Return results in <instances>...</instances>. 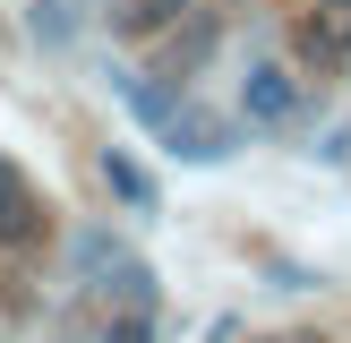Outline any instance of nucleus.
<instances>
[{
    "label": "nucleus",
    "instance_id": "3",
    "mask_svg": "<svg viewBox=\"0 0 351 343\" xmlns=\"http://www.w3.org/2000/svg\"><path fill=\"white\" fill-rule=\"evenodd\" d=\"M34 232H43V206H34L26 180H17V163L0 154V249H26Z\"/></svg>",
    "mask_w": 351,
    "mask_h": 343
},
{
    "label": "nucleus",
    "instance_id": "5",
    "mask_svg": "<svg viewBox=\"0 0 351 343\" xmlns=\"http://www.w3.org/2000/svg\"><path fill=\"white\" fill-rule=\"evenodd\" d=\"M103 180H112V189H120V198H129V206H154V180H146V172H137V163H129V154H120V146L103 154Z\"/></svg>",
    "mask_w": 351,
    "mask_h": 343
},
{
    "label": "nucleus",
    "instance_id": "8",
    "mask_svg": "<svg viewBox=\"0 0 351 343\" xmlns=\"http://www.w3.org/2000/svg\"><path fill=\"white\" fill-rule=\"evenodd\" d=\"M34 34H51V43H60V34H69V0H43V9H34Z\"/></svg>",
    "mask_w": 351,
    "mask_h": 343
},
{
    "label": "nucleus",
    "instance_id": "2",
    "mask_svg": "<svg viewBox=\"0 0 351 343\" xmlns=\"http://www.w3.org/2000/svg\"><path fill=\"white\" fill-rule=\"evenodd\" d=\"M240 112L249 120H291L300 112V78H291V69H249V78H240Z\"/></svg>",
    "mask_w": 351,
    "mask_h": 343
},
{
    "label": "nucleus",
    "instance_id": "1",
    "mask_svg": "<svg viewBox=\"0 0 351 343\" xmlns=\"http://www.w3.org/2000/svg\"><path fill=\"white\" fill-rule=\"evenodd\" d=\"M163 137H171V154H189V163H223V154H232V120L197 112V103H171Z\"/></svg>",
    "mask_w": 351,
    "mask_h": 343
},
{
    "label": "nucleus",
    "instance_id": "4",
    "mask_svg": "<svg viewBox=\"0 0 351 343\" xmlns=\"http://www.w3.org/2000/svg\"><path fill=\"white\" fill-rule=\"evenodd\" d=\"M300 51H308V60H343V51H351V0H317V9H308V26H300Z\"/></svg>",
    "mask_w": 351,
    "mask_h": 343
},
{
    "label": "nucleus",
    "instance_id": "7",
    "mask_svg": "<svg viewBox=\"0 0 351 343\" xmlns=\"http://www.w3.org/2000/svg\"><path fill=\"white\" fill-rule=\"evenodd\" d=\"M103 343H154V318L146 309H120V318L103 326Z\"/></svg>",
    "mask_w": 351,
    "mask_h": 343
},
{
    "label": "nucleus",
    "instance_id": "6",
    "mask_svg": "<svg viewBox=\"0 0 351 343\" xmlns=\"http://www.w3.org/2000/svg\"><path fill=\"white\" fill-rule=\"evenodd\" d=\"M180 9H189V0H120V26H129V34H154V26H171Z\"/></svg>",
    "mask_w": 351,
    "mask_h": 343
}]
</instances>
